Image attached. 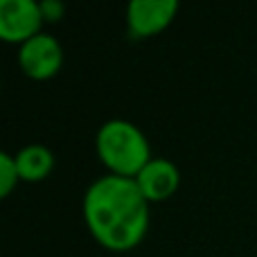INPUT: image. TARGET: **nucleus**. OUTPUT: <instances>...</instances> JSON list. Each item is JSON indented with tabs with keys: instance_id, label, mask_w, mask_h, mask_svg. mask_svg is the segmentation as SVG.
Instances as JSON below:
<instances>
[{
	"instance_id": "2",
	"label": "nucleus",
	"mask_w": 257,
	"mask_h": 257,
	"mask_svg": "<svg viewBox=\"0 0 257 257\" xmlns=\"http://www.w3.org/2000/svg\"><path fill=\"white\" fill-rule=\"evenodd\" d=\"M95 149L108 174L122 178H136L154 158L147 136L128 120L104 122L95 138Z\"/></svg>"
},
{
	"instance_id": "7",
	"label": "nucleus",
	"mask_w": 257,
	"mask_h": 257,
	"mask_svg": "<svg viewBox=\"0 0 257 257\" xmlns=\"http://www.w3.org/2000/svg\"><path fill=\"white\" fill-rule=\"evenodd\" d=\"M16 167L21 174V181L25 183H39L52 174L54 169V154L45 145H27L18 151L16 156Z\"/></svg>"
},
{
	"instance_id": "6",
	"label": "nucleus",
	"mask_w": 257,
	"mask_h": 257,
	"mask_svg": "<svg viewBox=\"0 0 257 257\" xmlns=\"http://www.w3.org/2000/svg\"><path fill=\"white\" fill-rule=\"evenodd\" d=\"M136 183L149 203H160L176 194L178 185H181V172L172 160L151 158L145 165V169L136 176Z\"/></svg>"
},
{
	"instance_id": "4",
	"label": "nucleus",
	"mask_w": 257,
	"mask_h": 257,
	"mask_svg": "<svg viewBox=\"0 0 257 257\" xmlns=\"http://www.w3.org/2000/svg\"><path fill=\"white\" fill-rule=\"evenodd\" d=\"M178 14L176 0H133L126 7V30L136 41L151 39L172 25Z\"/></svg>"
},
{
	"instance_id": "5",
	"label": "nucleus",
	"mask_w": 257,
	"mask_h": 257,
	"mask_svg": "<svg viewBox=\"0 0 257 257\" xmlns=\"http://www.w3.org/2000/svg\"><path fill=\"white\" fill-rule=\"evenodd\" d=\"M43 16L34 0H3L0 3V39L23 45L41 34Z\"/></svg>"
},
{
	"instance_id": "9",
	"label": "nucleus",
	"mask_w": 257,
	"mask_h": 257,
	"mask_svg": "<svg viewBox=\"0 0 257 257\" xmlns=\"http://www.w3.org/2000/svg\"><path fill=\"white\" fill-rule=\"evenodd\" d=\"M41 16H43V23H59L66 14V5L61 0H41Z\"/></svg>"
},
{
	"instance_id": "1",
	"label": "nucleus",
	"mask_w": 257,
	"mask_h": 257,
	"mask_svg": "<svg viewBox=\"0 0 257 257\" xmlns=\"http://www.w3.org/2000/svg\"><path fill=\"white\" fill-rule=\"evenodd\" d=\"M149 201L136 178L99 176L84 194V221L97 244L113 253H126L149 230Z\"/></svg>"
},
{
	"instance_id": "3",
	"label": "nucleus",
	"mask_w": 257,
	"mask_h": 257,
	"mask_svg": "<svg viewBox=\"0 0 257 257\" xmlns=\"http://www.w3.org/2000/svg\"><path fill=\"white\" fill-rule=\"evenodd\" d=\"M18 66L30 79H52L63 66V48L52 34H36L18 48Z\"/></svg>"
},
{
	"instance_id": "8",
	"label": "nucleus",
	"mask_w": 257,
	"mask_h": 257,
	"mask_svg": "<svg viewBox=\"0 0 257 257\" xmlns=\"http://www.w3.org/2000/svg\"><path fill=\"white\" fill-rule=\"evenodd\" d=\"M21 174L16 167V158L9 154H0V196H9L12 190L18 185Z\"/></svg>"
}]
</instances>
